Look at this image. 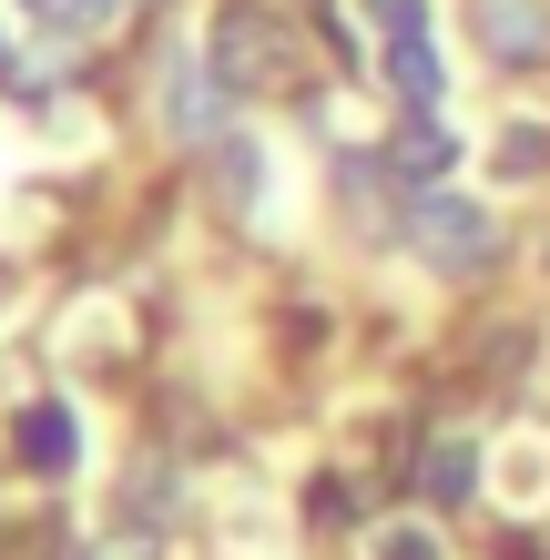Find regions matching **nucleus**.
<instances>
[{
  "instance_id": "f8f14e48",
  "label": "nucleus",
  "mask_w": 550,
  "mask_h": 560,
  "mask_svg": "<svg viewBox=\"0 0 550 560\" xmlns=\"http://www.w3.org/2000/svg\"><path fill=\"white\" fill-rule=\"evenodd\" d=\"M377 560H438V540H429V530H398V540H387Z\"/></svg>"
},
{
  "instance_id": "6e6552de",
  "label": "nucleus",
  "mask_w": 550,
  "mask_h": 560,
  "mask_svg": "<svg viewBox=\"0 0 550 560\" xmlns=\"http://www.w3.org/2000/svg\"><path fill=\"white\" fill-rule=\"evenodd\" d=\"M214 184H224V205H235V214L255 205V184H266V163H255V143H245V133H235V143H214Z\"/></svg>"
},
{
  "instance_id": "9b49d317",
  "label": "nucleus",
  "mask_w": 550,
  "mask_h": 560,
  "mask_svg": "<svg viewBox=\"0 0 550 560\" xmlns=\"http://www.w3.org/2000/svg\"><path fill=\"white\" fill-rule=\"evenodd\" d=\"M306 520H327V530H337V520H347V489H337V479H316V489H306Z\"/></svg>"
},
{
  "instance_id": "f257e3e1",
  "label": "nucleus",
  "mask_w": 550,
  "mask_h": 560,
  "mask_svg": "<svg viewBox=\"0 0 550 560\" xmlns=\"http://www.w3.org/2000/svg\"><path fill=\"white\" fill-rule=\"evenodd\" d=\"M398 235H408V255H418V266H438V276H479V266L500 255L490 205H479V194H448V184H418V194H408Z\"/></svg>"
},
{
  "instance_id": "423d86ee",
  "label": "nucleus",
  "mask_w": 550,
  "mask_h": 560,
  "mask_svg": "<svg viewBox=\"0 0 550 560\" xmlns=\"http://www.w3.org/2000/svg\"><path fill=\"white\" fill-rule=\"evenodd\" d=\"M448 163H459V143H448V122H429V113H408L398 133H387V174H408V184H438Z\"/></svg>"
},
{
  "instance_id": "1a4fd4ad",
  "label": "nucleus",
  "mask_w": 550,
  "mask_h": 560,
  "mask_svg": "<svg viewBox=\"0 0 550 560\" xmlns=\"http://www.w3.org/2000/svg\"><path fill=\"white\" fill-rule=\"evenodd\" d=\"M469 479H479V458H469V439H448V448L429 458V489H438V500H469Z\"/></svg>"
},
{
  "instance_id": "4468645a",
  "label": "nucleus",
  "mask_w": 550,
  "mask_h": 560,
  "mask_svg": "<svg viewBox=\"0 0 550 560\" xmlns=\"http://www.w3.org/2000/svg\"><path fill=\"white\" fill-rule=\"evenodd\" d=\"M0 72H11V31H0Z\"/></svg>"
},
{
  "instance_id": "ddd939ff",
  "label": "nucleus",
  "mask_w": 550,
  "mask_h": 560,
  "mask_svg": "<svg viewBox=\"0 0 550 560\" xmlns=\"http://www.w3.org/2000/svg\"><path fill=\"white\" fill-rule=\"evenodd\" d=\"M82 560H153V530H133V540H103V550H82Z\"/></svg>"
},
{
  "instance_id": "39448f33",
  "label": "nucleus",
  "mask_w": 550,
  "mask_h": 560,
  "mask_svg": "<svg viewBox=\"0 0 550 560\" xmlns=\"http://www.w3.org/2000/svg\"><path fill=\"white\" fill-rule=\"evenodd\" d=\"M11 448H21V469H42V479H61L82 458V418L61 408V398H31L21 418H11Z\"/></svg>"
},
{
  "instance_id": "20e7f679",
  "label": "nucleus",
  "mask_w": 550,
  "mask_h": 560,
  "mask_svg": "<svg viewBox=\"0 0 550 560\" xmlns=\"http://www.w3.org/2000/svg\"><path fill=\"white\" fill-rule=\"evenodd\" d=\"M479 51L510 61V72H540L550 61V0H479Z\"/></svg>"
},
{
  "instance_id": "9d476101",
  "label": "nucleus",
  "mask_w": 550,
  "mask_h": 560,
  "mask_svg": "<svg viewBox=\"0 0 550 560\" xmlns=\"http://www.w3.org/2000/svg\"><path fill=\"white\" fill-rule=\"evenodd\" d=\"M113 11H133V0H51V21H61V31H103Z\"/></svg>"
},
{
  "instance_id": "f03ea898",
  "label": "nucleus",
  "mask_w": 550,
  "mask_h": 560,
  "mask_svg": "<svg viewBox=\"0 0 550 560\" xmlns=\"http://www.w3.org/2000/svg\"><path fill=\"white\" fill-rule=\"evenodd\" d=\"M204 72H214L224 92H276L285 72H296V42H285L255 0H224V11H214V61H204Z\"/></svg>"
},
{
  "instance_id": "7ed1b4c3",
  "label": "nucleus",
  "mask_w": 550,
  "mask_h": 560,
  "mask_svg": "<svg viewBox=\"0 0 550 560\" xmlns=\"http://www.w3.org/2000/svg\"><path fill=\"white\" fill-rule=\"evenodd\" d=\"M377 31H387V51H377V61H387V82H398V103H408V113H429V103H438V82H448V72H438V51H429V0H377Z\"/></svg>"
},
{
  "instance_id": "0eeeda50",
  "label": "nucleus",
  "mask_w": 550,
  "mask_h": 560,
  "mask_svg": "<svg viewBox=\"0 0 550 560\" xmlns=\"http://www.w3.org/2000/svg\"><path fill=\"white\" fill-rule=\"evenodd\" d=\"M214 122H224V82L184 61V72H174V133L184 143H214Z\"/></svg>"
}]
</instances>
